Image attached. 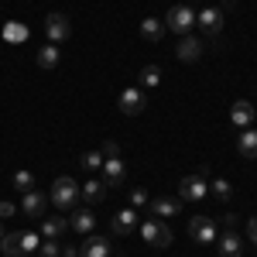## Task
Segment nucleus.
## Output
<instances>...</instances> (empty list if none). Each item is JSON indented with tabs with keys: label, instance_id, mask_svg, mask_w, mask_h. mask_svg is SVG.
Returning <instances> with one entry per match:
<instances>
[{
	"label": "nucleus",
	"instance_id": "8",
	"mask_svg": "<svg viewBox=\"0 0 257 257\" xmlns=\"http://www.w3.org/2000/svg\"><path fill=\"white\" fill-rule=\"evenodd\" d=\"M206 192H209V185H206L202 175H185L182 182H178V196L185 199V202H199Z\"/></svg>",
	"mask_w": 257,
	"mask_h": 257
},
{
	"label": "nucleus",
	"instance_id": "25",
	"mask_svg": "<svg viewBox=\"0 0 257 257\" xmlns=\"http://www.w3.org/2000/svg\"><path fill=\"white\" fill-rule=\"evenodd\" d=\"M14 189L31 192V189H35V175H31V172H24V168H21V172H14Z\"/></svg>",
	"mask_w": 257,
	"mask_h": 257
},
{
	"label": "nucleus",
	"instance_id": "11",
	"mask_svg": "<svg viewBox=\"0 0 257 257\" xmlns=\"http://www.w3.org/2000/svg\"><path fill=\"white\" fill-rule=\"evenodd\" d=\"M123 178H127V165H123L120 158H106L103 161V185L117 189V185H123Z\"/></svg>",
	"mask_w": 257,
	"mask_h": 257
},
{
	"label": "nucleus",
	"instance_id": "10",
	"mask_svg": "<svg viewBox=\"0 0 257 257\" xmlns=\"http://www.w3.org/2000/svg\"><path fill=\"white\" fill-rule=\"evenodd\" d=\"M45 206H48V196L38 192V189L24 192V199H21V213L31 216V219H45Z\"/></svg>",
	"mask_w": 257,
	"mask_h": 257
},
{
	"label": "nucleus",
	"instance_id": "9",
	"mask_svg": "<svg viewBox=\"0 0 257 257\" xmlns=\"http://www.w3.org/2000/svg\"><path fill=\"white\" fill-rule=\"evenodd\" d=\"M196 24L202 28V31H206V35H213V38H216L219 31H223V11L209 4V7H202V11H196Z\"/></svg>",
	"mask_w": 257,
	"mask_h": 257
},
{
	"label": "nucleus",
	"instance_id": "12",
	"mask_svg": "<svg viewBox=\"0 0 257 257\" xmlns=\"http://www.w3.org/2000/svg\"><path fill=\"white\" fill-rule=\"evenodd\" d=\"M69 226H72L79 237H89V233H93V226H96V213H89V209H72Z\"/></svg>",
	"mask_w": 257,
	"mask_h": 257
},
{
	"label": "nucleus",
	"instance_id": "26",
	"mask_svg": "<svg viewBox=\"0 0 257 257\" xmlns=\"http://www.w3.org/2000/svg\"><path fill=\"white\" fill-rule=\"evenodd\" d=\"M209 189H213L219 199H230V196H233V189H230V182H226V178H213V182H209Z\"/></svg>",
	"mask_w": 257,
	"mask_h": 257
},
{
	"label": "nucleus",
	"instance_id": "3",
	"mask_svg": "<svg viewBox=\"0 0 257 257\" xmlns=\"http://www.w3.org/2000/svg\"><path fill=\"white\" fill-rule=\"evenodd\" d=\"M189 237L196 240V243H216V237H219V226H216V219L213 216H192L189 219Z\"/></svg>",
	"mask_w": 257,
	"mask_h": 257
},
{
	"label": "nucleus",
	"instance_id": "20",
	"mask_svg": "<svg viewBox=\"0 0 257 257\" xmlns=\"http://www.w3.org/2000/svg\"><path fill=\"white\" fill-rule=\"evenodd\" d=\"M65 226H69V219L45 216V219H41V237H45V240H59L62 233H65Z\"/></svg>",
	"mask_w": 257,
	"mask_h": 257
},
{
	"label": "nucleus",
	"instance_id": "23",
	"mask_svg": "<svg viewBox=\"0 0 257 257\" xmlns=\"http://www.w3.org/2000/svg\"><path fill=\"white\" fill-rule=\"evenodd\" d=\"M59 59H62V55H59V48H55L52 41H48L45 48H38V65H41V69H55Z\"/></svg>",
	"mask_w": 257,
	"mask_h": 257
},
{
	"label": "nucleus",
	"instance_id": "35",
	"mask_svg": "<svg viewBox=\"0 0 257 257\" xmlns=\"http://www.w3.org/2000/svg\"><path fill=\"white\" fill-rule=\"evenodd\" d=\"M0 240H4V226H0Z\"/></svg>",
	"mask_w": 257,
	"mask_h": 257
},
{
	"label": "nucleus",
	"instance_id": "33",
	"mask_svg": "<svg viewBox=\"0 0 257 257\" xmlns=\"http://www.w3.org/2000/svg\"><path fill=\"white\" fill-rule=\"evenodd\" d=\"M247 237H250V240H254V243H257V216L250 219V223H247Z\"/></svg>",
	"mask_w": 257,
	"mask_h": 257
},
{
	"label": "nucleus",
	"instance_id": "19",
	"mask_svg": "<svg viewBox=\"0 0 257 257\" xmlns=\"http://www.w3.org/2000/svg\"><path fill=\"white\" fill-rule=\"evenodd\" d=\"M82 257H110V240L106 237H86V243H82Z\"/></svg>",
	"mask_w": 257,
	"mask_h": 257
},
{
	"label": "nucleus",
	"instance_id": "34",
	"mask_svg": "<svg viewBox=\"0 0 257 257\" xmlns=\"http://www.w3.org/2000/svg\"><path fill=\"white\" fill-rule=\"evenodd\" d=\"M62 257H79V250H76V247H65V250H62Z\"/></svg>",
	"mask_w": 257,
	"mask_h": 257
},
{
	"label": "nucleus",
	"instance_id": "14",
	"mask_svg": "<svg viewBox=\"0 0 257 257\" xmlns=\"http://www.w3.org/2000/svg\"><path fill=\"white\" fill-rule=\"evenodd\" d=\"M216 243H219V257H240L243 254V240H240V233H233V230L219 233Z\"/></svg>",
	"mask_w": 257,
	"mask_h": 257
},
{
	"label": "nucleus",
	"instance_id": "15",
	"mask_svg": "<svg viewBox=\"0 0 257 257\" xmlns=\"http://www.w3.org/2000/svg\"><path fill=\"white\" fill-rule=\"evenodd\" d=\"M230 117H233V123H237L240 131H243V127H250V123H254L257 110L250 106V103H247V99H237V103H233V110H230Z\"/></svg>",
	"mask_w": 257,
	"mask_h": 257
},
{
	"label": "nucleus",
	"instance_id": "16",
	"mask_svg": "<svg viewBox=\"0 0 257 257\" xmlns=\"http://www.w3.org/2000/svg\"><path fill=\"white\" fill-rule=\"evenodd\" d=\"M79 192H82V199H86L89 206H99V202L106 199V185H103L99 178H89V182H82V185H79Z\"/></svg>",
	"mask_w": 257,
	"mask_h": 257
},
{
	"label": "nucleus",
	"instance_id": "21",
	"mask_svg": "<svg viewBox=\"0 0 257 257\" xmlns=\"http://www.w3.org/2000/svg\"><path fill=\"white\" fill-rule=\"evenodd\" d=\"M148 213H155V219H168L178 213V202L175 199H151L148 202Z\"/></svg>",
	"mask_w": 257,
	"mask_h": 257
},
{
	"label": "nucleus",
	"instance_id": "18",
	"mask_svg": "<svg viewBox=\"0 0 257 257\" xmlns=\"http://www.w3.org/2000/svg\"><path fill=\"white\" fill-rule=\"evenodd\" d=\"M237 151L243 155V158H250V161L257 158V131H254V127H243V131H240Z\"/></svg>",
	"mask_w": 257,
	"mask_h": 257
},
{
	"label": "nucleus",
	"instance_id": "2",
	"mask_svg": "<svg viewBox=\"0 0 257 257\" xmlns=\"http://www.w3.org/2000/svg\"><path fill=\"white\" fill-rule=\"evenodd\" d=\"M165 28L175 31V35H192V28H196V11H192L189 4H175V7L168 11V18H165Z\"/></svg>",
	"mask_w": 257,
	"mask_h": 257
},
{
	"label": "nucleus",
	"instance_id": "13",
	"mask_svg": "<svg viewBox=\"0 0 257 257\" xmlns=\"http://www.w3.org/2000/svg\"><path fill=\"white\" fill-rule=\"evenodd\" d=\"M202 38H192V35H182V41H178V48H175V55L182 62H196L199 55H202Z\"/></svg>",
	"mask_w": 257,
	"mask_h": 257
},
{
	"label": "nucleus",
	"instance_id": "7",
	"mask_svg": "<svg viewBox=\"0 0 257 257\" xmlns=\"http://www.w3.org/2000/svg\"><path fill=\"white\" fill-rule=\"evenodd\" d=\"M144 106H148L144 89H138V86H127V89L120 93V110H123L127 117H138V113H144Z\"/></svg>",
	"mask_w": 257,
	"mask_h": 257
},
{
	"label": "nucleus",
	"instance_id": "22",
	"mask_svg": "<svg viewBox=\"0 0 257 257\" xmlns=\"http://www.w3.org/2000/svg\"><path fill=\"white\" fill-rule=\"evenodd\" d=\"M0 250H4L7 257H21V254H24V233H4Z\"/></svg>",
	"mask_w": 257,
	"mask_h": 257
},
{
	"label": "nucleus",
	"instance_id": "30",
	"mask_svg": "<svg viewBox=\"0 0 257 257\" xmlns=\"http://www.w3.org/2000/svg\"><path fill=\"white\" fill-rule=\"evenodd\" d=\"M41 257H62L59 240H41Z\"/></svg>",
	"mask_w": 257,
	"mask_h": 257
},
{
	"label": "nucleus",
	"instance_id": "32",
	"mask_svg": "<svg viewBox=\"0 0 257 257\" xmlns=\"http://www.w3.org/2000/svg\"><path fill=\"white\" fill-rule=\"evenodd\" d=\"M7 216H14V206L11 202H0V219H7Z\"/></svg>",
	"mask_w": 257,
	"mask_h": 257
},
{
	"label": "nucleus",
	"instance_id": "31",
	"mask_svg": "<svg viewBox=\"0 0 257 257\" xmlns=\"http://www.w3.org/2000/svg\"><path fill=\"white\" fill-rule=\"evenodd\" d=\"M103 158H120V144L117 141H106V144H103Z\"/></svg>",
	"mask_w": 257,
	"mask_h": 257
},
{
	"label": "nucleus",
	"instance_id": "28",
	"mask_svg": "<svg viewBox=\"0 0 257 257\" xmlns=\"http://www.w3.org/2000/svg\"><path fill=\"white\" fill-rule=\"evenodd\" d=\"M4 38H7V41H24V38H28V31H24L21 24H7V28H4Z\"/></svg>",
	"mask_w": 257,
	"mask_h": 257
},
{
	"label": "nucleus",
	"instance_id": "27",
	"mask_svg": "<svg viewBox=\"0 0 257 257\" xmlns=\"http://www.w3.org/2000/svg\"><path fill=\"white\" fill-rule=\"evenodd\" d=\"M148 202H151V196H148L141 185H138V189H131V206H134V209H144Z\"/></svg>",
	"mask_w": 257,
	"mask_h": 257
},
{
	"label": "nucleus",
	"instance_id": "1",
	"mask_svg": "<svg viewBox=\"0 0 257 257\" xmlns=\"http://www.w3.org/2000/svg\"><path fill=\"white\" fill-rule=\"evenodd\" d=\"M79 182L76 178H69V175H62L52 182V192H48V199L55 202V209H62V213H72L76 206H79Z\"/></svg>",
	"mask_w": 257,
	"mask_h": 257
},
{
	"label": "nucleus",
	"instance_id": "17",
	"mask_svg": "<svg viewBox=\"0 0 257 257\" xmlns=\"http://www.w3.org/2000/svg\"><path fill=\"white\" fill-rule=\"evenodd\" d=\"M165 31H168V28H165V21H161V18H144V21H141V38H144V41H161V38H165Z\"/></svg>",
	"mask_w": 257,
	"mask_h": 257
},
{
	"label": "nucleus",
	"instance_id": "5",
	"mask_svg": "<svg viewBox=\"0 0 257 257\" xmlns=\"http://www.w3.org/2000/svg\"><path fill=\"white\" fill-rule=\"evenodd\" d=\"M110 230H113V237H131V233H138V209H134V206L117 209L113 219H110Z\"/></svg>",
	"mask_w": 257,
	"mask_h": 257
},
{
	"label": "nucleus",
	"instance_id": "4",
	"mask_svg": "<svg viewBox=\"0 0 257 257\" xmlns=\"http://www.w3.org/2000/svg\"><path fill=\"white\" fill-rule=\"evenodd\" d=\"M141 237L148 240L151 247H172V230L161 223V219H148V223H141Z\"/></svg>",
	"mask_w": 257,
	"mask_h": 257
},
{
	"label": "nucleus",
	"instance_id": "6",
	"mask_svg": "<svg viewBox=\"0 0 257 257\" xmlns=\"http://www.w3.org/2000/svg\"><path fill=\"white\" fill-rule=\"evenodd\" d=\"M45 35H48V41H52V45H59V41H65L69 35H72V24H69V18H65V14L52 11V14L45 18Z\"/></svg>",
	"mask_w": 257,
	"mask_h": 257
},
{
	"label": "nucleus",
	"instance_id": "29",
	"mask_svg": "<svg viewBox=\"0 0 257 257\" xmlns=\"http://www.w3.org/2000/svg\"><path fill=\"white\" fill-rule=\"evenodd\" d=\"M103 151H86V155H82V165H86V168H103Z\"/></svg>",
	"mask_w": 257,
	"mask_h": 257
},
{
	"label": "nucleus",
	"instance_id": "24",
	"mask_svg": "<svg viewBox=\"0 0 257 257\" xmlns=\"http://www.w3.org/2000/svg\"><path fill=\"white\" fill-rule=\"evenodd\" d=\"M138 82H141V86H158V82H161V69H158V65H144L141 76H138Z\"/></svg>",
	"mask_w": 257,
	"mask_h": 257
}]
</instances>
